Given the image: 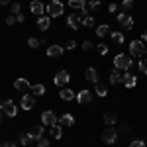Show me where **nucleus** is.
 <instances>
[{
  "mask_svg": "<svg viewBox=\"0 0 147 147\" xmlns=\"http://www.w3.org/2000/svg\"><path fill=\"white\" fill-rule=\"evenodd\" d=\"M114 69L129 71V69H131V59L125 55V53H118V55L114 57Z\"/></svg>",
  "mask_w": 147,
  "mask_h": 147,
  "instance_id": "obj_1",
  "label": "nucleus"
},
{
  "mask_svg": "<svg viewBox=\"0 0 147 147\" xmlns=\"http://www.w3.org/2000/svg\"><path fill=\"white\" fill-rule=\"evenodd\" d=\"M63 10H65V6H63L61 0H51L49 6L45 8V12L49 14V18H59V16L63 14Z\"/></svg>",
  "mask_w": 147,
  "mask_h": 147,
  "instance_id": "obj_2",
  "label": "nucleus"
},
{
  "mask_svg": "<svg viewBox=\"0 0 147 147\" xmlns=\"http://www.w3.org/2000/svg\"><path fill=\"white\" fill-rule=\"evenodd\" d=\"M129 53H131L134 57L145 55V43H143L141 39H134V41L129 43Z\"/></svg>",
  "mask_w": 147,
  "mask_h": 147,
  "instance_id": "obj_3",
  "label": "nucleus"
},
{
  "mask_svg": "<svg viewBox=\"0 0 147 147\" xmlns=\"http://www.w3.org/2000/svg\"><path fill=\"white\" fill-rule=\"evenodd\" d=\"M0 110H2V114H6L8 118H14L18 114V108H16V102L14 100H4L0 104Z\"/></svg>",
  "mask_w": 147,
  "mask_h": 147,
  "instance_id": "obj_4",
  "label": "nucleus"
},
{
  "mask_svg": "<svg viewBox=\"0 0 147 147\" xmlns=\"http://www.w3.org/2000/svg\"><path fill=\"white\" fill-rule=\"evenodd\" d=\"M102 141L108 143V145L116 143V141H118V131H116V127H108V129H104V131H102Z\"/></svg>",
  "mask_w": 147,
  "mask_h": 147,
  "instance_id": "obj_5",
  "label": "nucleus"
},
{
  "mask_svg": "<svg viewBox=\"0 0 147 147\" xmlns=\"http://www.w3.org/2000/svg\"><path fill=\"white\" fill-rule=\"evenodd\" d=\"M41 124L51 127V125L59 124V118L55 116V112H53V110H45V112L41 114Z\"/></svg>",
  "mask_w": 147,
  "mask_h": 147,
  "instance_id": "obj_6",
  "label": "nucleus"
},
{
  "mask_svg": "<svg viewBox=\"0 0 147 147\" xmlns=\"http://www.w3.org/2000/svg\"><path fill=\"white\" fill-rule=\"evenodd\" d=\"M118 24H120L124 30H131V28H134V18H131L127 12H120V14H118Z\"/></svg>",
  "mask_w": 147,
  "mask_h": 147,
  "instance_id": "obj_7",
  "label": "nucleus"
},
{
  "mask_svg": "<svg viewBox=\"0 0 147 147\" xmlns=\"http://www.w3.org/2000/svg\"><path fill=\"white\" fill-rule=\"evenodd\" d=\"M69 80H71V75H69L67 71H59L55 75V79H53V82H55V86L63 88L65 84H69Z\"/></svg>",
  "mask_w": 147,
  "mask_h": 147,
  "instance_id": "obj_8",
  "label": "nucleus"
},
{
  "mask_svg": "<svg viewBox=\"0 0 147 147\" xmlns=\"http://www.w3.org/2000/svg\"><path fill=\"white\" fill-rule=\"evenodd\" d=\"M14 88L20 90L22 94H28V90H32V84H30L28 79H16L14 80Z\"/></svg>",
  "mask_w": 147,
  "mask_h": 147,
  "instance_id": "obj_9",
  "label": "nucleus"
},
{
  "mask_svg": "<svg viewBox=\"0 0 147 147\" xmlns=\"http://www.w3.org/2000/svg\"><path fill=\"white\" fill-rule=\"evenodd\" d=\"M34 104H35V96L34 94H22V100H20L22 110H32Z\"/></svg>",
  "mask_w": 147,
  "mask_h": 147,
  "instance_id": "obj_10",
  "label": "nucleus"
},
{
  "mask_svg": "<svg viewBox=\"0 0 147 147\" xmlns=\"http://www.w3.org/2000/svg\"><path fill=\"white\" fill-rule=\"evenodd\" d=\"M77 102H79L80 106H84V104H90L92 102V92L90 90H79V94H77Z\"/></svg>",
  "mask_w": 147,
  "mask_h": 147,
  "instance_id": "obj_11",
  "label": "nucleus"
},
{
  "mask_svg": "<svg viewBox=\"0 0 147 147\" xmlns=\"http://www.w3.org/2000/svg\"><path fill=\"white\" fill-rule=\"evenodd\" d=\"M122 84H124L125 88H134L137 84V77L131 75V73H124V75H122Z\"/></svg>",
  "mask_w": 147,
  "mask_h": 147,
  "instance_id": "obj_12",
  "label": "nucleus"
},
{
  "mask_svg": "<svg viewBox=\"0 0 147 147\" xmlns=\"http://www.w3.org/2000/svg\"><path fill=\"white\" fill-rule=\"evenodd\" d=\"M80 24H82V20H80L79 14H71V16L67 18V26L71 28V30H79Z\"/></svg>",
  "mask_w": 147,
  "mask_h": 147,
  "instance_id": "obj_13",
  "label": "nucleus"
},
{
  "mask_svg": "<svg viewBox=\"0 0 147 147\" xmlns=\"http://www.w3.org/2000/svg\"><path fill=\"white\" fill-rule=\"evenodd\" d=\"M63 51H65V49H63L61 45H55V43L47 47V55H49V57H53V59H59V57L63 55Z\"/></svg>",
  "mask_w": 147,
  "mask_h": 147,
  "instance_id": "obj_14",
  "label": "nucleus"
},
{
  "mask_svg": "<svg viewBox=\"0 0 147 147\" xmlns=\"http://www.w3.org/2000/svg\"><path fill=\"white\" fill-rule=\"evenodd\" d=\"M30 10H32L35 16L39 18V16H43V12H45V6H43V4H41L39 0H34V2L30 4Z\"/></svg>",
  "mask_w": 147,
  "mask_h": 147,
  "instance_id": "obj_15",
  "label": "nucleus"
},
{
  "mask_svg": "<svg viewBox=\"0 0 147 147\" xmlns=\"http://www.w3.org/2000/svg\"><path fill=\"white\" fill-rule=\"evenodd\" d=\"M86 2L88 0H69V6L73 8V10H80L86 14Z\"/></svg>",
  "mask_w": 147,
  "mask_h": 147,
  "instance_id": "obj_16",
  "label": "nucleus"
},
{
  "mask_svg": "<svg viewBox=\"0 0 147 147\" xmlns=\"http://www.w3.org/2000/svg\"><path fill=\"white\" fill-rule=\"evenodd\" d=\"M59 96H61V100H67V102H71V100L77 98V94L71 90V88H67V86H63V88L59 90Z\"/></svg>",
  "mask_w": 147,
  "mask_h": 147,
  "instance_id": "obj_17",
  "label": "nucleus"
},
{
  "mask_svg": "<svg viewBox=\"0 0 147 147\" xmlns=\"http://www.w3.org/2000/svg\"><path fill=\"white\" fill-rule=\"evenodd\" d=\"M73 124H75V118H73L71 114H63V116L59 118V125H61V127H71Z\"/></svg>",
  "mask_w": 147,
  "mask_h": 147,
  "instance_id": "obj_18",
  "label": "nucleus"
},
{
  "mask_svg": "<svg viewBox=\"0 0 147 147\" xmlns=\"http://www.w3.org/2000/svg\"><path fill=\"white\" fill-rule=\"evenodd\" d=\"M84 79L90 80V82H98V71L94 67H88L86 71H84Z\"/></svg>",
  "mask_w": 147,
  "mask_h": 147,
  "instance_id": "obj_19",
  "label": "nucleus"
},
{
  "mask_svg": "<svg viewBox=\"0 0 147 147\" xmlns=\"http://www.w3.org/2000/svg\"><path fill=\"white\" fill-rule=\"evenodd\" d=\"M49 24H51V18H49V16H39V18H37V28H39L41 32H45L47 28H49Z\"/></svg>",
  "mask_w": 147,
  "mask_h": 147,
  "instance_id": "obj_20",
  "label": "nucleus"
},
{
  "mask_svg": "<svg viewBox=\"0 0 147 147\" xmlns=\"http://www.w3.org/2000/svg\"><path fill=\"white\" fill-rule=\"evenodd\" d=\"M49 136L53 137V139H61V136H63V127H61L59 124L51 125V127H49Z\"/></svg>",
  "mask_w": 147,
  "mask_h": 147,
  "instance_id": "obj_21",
  "label": "nucleus"
},
{
  "mask_svg": "<svg viewBox=\"0 0 147 147\" xmlns=\"http://www.w3.org/2000/svg\"><path fill=\"white\" fill-rule=\"evenodd\" d=\"M34 141H37V137H35L34 134H24V136H20V143H22V145H28V147H30Z\"/></svg>",
  "mask_w": 147,
  "mask_h": 147,
  "instance_id": "obj_22",
  "label": "nucleus"
},
{
  "mask_svg": "<svg viewBox=\"0 0 147 147\" xmlns=\"http://www.w3.org/2000/svg\"><path fill=\"white\" fill-rule=\"evenodd\" d=\"M122 71L120 69H114L112 73H110V84H118V82H122Z\"/></svg>",
  "mask_w": 147,
  "mask_h": 147,
  "instance_id": "obj_23",
  "label": "nucleus"
},
{
  "mask_svg": "<svg viewBox=\"0 0 147 147\" xmlns=\"http://www.w3.org/2000/svg\"><path fill=\"white\" fill-rule=\"evenodd\" d=\"M112 32H110V26L108 24H100L98 28H96V35L98 37H106V35H110Z\"/></svg>",
  "mask_w": 147,
  "mask_h": 147,
  "instance_id": "obj_24",
  "label": "nucleus"
},
{
  "mask_svg": "<svg viewBox=\"0 0 147 147\" xmlns=\"http://www.w3.org/2000/svg\"><path fill=\"white\" fill-rule=\"evenodd\" d=\"M116 122H118V114H116V112H106V114H104V124L114 125Z\"/></svg>",
  "mask_w": 147,
  "mask_h": 147,
  "instance_id": "obj_25",
  "label": "nucleus"
},
{
  "mask_svg": "<svg viewBox=\"0 0 147 147\" xmlns=\"http://www.w3.org/2000/svg\"><path fill=\"white\" fill-rule=\"evenodd\" d=\"M110 37H112V41L116 43V45H122V43L125 41L124 34H120V32H112V34H110Z\"/></svg>",
  "mask_w": 147,
  "mask_h": 147,
  "instance_id": "obj_26",
  "label": "nucleus"
},
{
  "mask_svg": "<svg viewBox=\"0 0 147 147\" xmlns=\"http://www.w3.org/2000/svg\"><path fill=\"white\" fill-rule=\"evenodd\" d=\"M32 94L34 96H43L45 94V86L43 84H32Z\"/></svg>",
  "mask_w": 147,
  "mask_h": 147,
  "instance_id": "obj_27",
  "label": "nucleus"
},
{
  "mask_svg": "<svg viewBox=\"0 0 147 147\" xmlns=\"http://www.w3.org/2000/svg\"><path fill=\"white\" fill-rule=\"evenodd\" d=\"M94 90H96V94H98V96H102V98L108 94V88H106V84H100V82H96V88H94Z\"/></svg>",
  "mask_w": 147,
  "mask_h": 147,
  "instance_id": "obj_28",
  "label": "nucleus"
},
{
  "mask_svg": "<svg viewBox=\"0 0 147 147\" xmlns=\"http://www.w3.org/2000/svg\"><path fill=\"white\" fill-rule=\"evenodd\" d=\"M43 131H45V125H43V124H39V125H35L34 129H32V134H34V136H35V137H41V136H43Z\"/></svg>",
  "mask_w": 147,
  "mask_h": 147,
  "instance_id": "obj_29",
  "label": "nucleus"
},
{
  "mask_svg": "<svg viewBox=\"0 0 147 147\" xmlns=\"http://www.w3.org/2000/svg\"><path fill=\"white\" fill-rule=\"evenodd\" d=\"M98 6H100V0H88V2H86V12L96 10Z\"/></svg>",
  "mask_w": 147,
  "mask_h": 147,
  "instance_id": "obj_30",
  "label": "nucleus"
},
{
  "mask_svg": "<svg viewBox=\"0 0 147 147\" xmlns=\"http://www.w3.org/2000/svg\"><path fill=\"white\" fill-rule=\"evenodd\" d=\"M134 8V0H122V12H129Z\"/></svg>",
  "mask_w": 147,
  "mask_h": 147,
  "instance_id": "obj_31",
  "label": "nucleus"
},
{
  "mask_svg": "<svg viewBox=\"0 0 147 147\" xmlns=\"http://www.w3.org/2000/svg\"><path fill=\"white\" fill-rule=\"evenodd\" d=\"M20 10H22V4H20V2H14V4L10 6V12L14 14V16H18V14H20Z\"/></svg>",
  "mask_w": 147,
  "mask_h": 147,
  "instance_id": "obj_32",
  "label": "nucleus"
},
{
  "mask_svg": "<svg viewBox=\"0 0 147 147\" xmlns=\"http://www.w3.org/2000/svg\"><path fill=\"white\" fill-rule=\"evenodd\" d=\"M28 45L32 47V49H37V47L41 45V41H39V39H35V37H30V39H28Z\"/></svg>",
  "mask_w": 147,
  "mask_h": 147,
  "instance_id": "obj_33",
  "label": "nucleus"
},
{
  "mask_svg": "<svg viewBox=\"0 0 147 147\" xmlns=\"http://www.w3.org/2000/svg\"><path fill=\"white\" fill-rule=\"evenodd\" d=\"M35 147H49V139H45V137H37V145Z\"/></svg>",
  "mask_w": 147,
  "mask_h": 147,
  "instance_id": "obj_34",
  "label": "nucleus"
},
{
  "mask_svg": "<svg viewBox=\"0 0 147 147\" xmlns=\"http://www.w3.org/2000/svg\"><path fill=\"white\" fill-rule=\"evenodd\" d=\"M96 49H98V53H100V55H106V53H108V45H106V43H98Z\"/></svg>",
  "mask_w": 147,
  "mask_h": 147,
  "instance_id": "obj_35",
  "label": "nucleus"
},
{
  "mask_svg": "<svg viewBox=\"0 0 147 147\" xmlns=\"http://www.w3.org/2000/svg\"><path fill=\"white\" fill-rule=\"evenodd\" d=\"M139 71L147 75V59H139Z\"/></svg>",
  "mask_w": 147,
  "mask_h": 147,
  "instance_id": "obj_36",
  "label": "nucleus"
},
{
  "mask_svg": "<svg viewBox=\"0 0 147 147\" xmlns=\"http://www.w3.org/2000/svg\"><path fill=\"white\" fill-rule=\"evenodd\" d=\"M82 24H84L86 28H90V26H94V18H92V16H86V18L82 20Z\"/></svg>",
  "mask_w": 147,
  "mask_h": 147,
  "instance_id": "obj_37",
  "label": "nucleus"
},
{
  "mask_svg": "<svg viewBox=\"0 0 147 147\" xmlns=\"http://www.w3.org/2000/svg\"><path fill=\"white\" fill-rule=\"evenodd\" d=\"M129 147H145V143H143L141 139H136V141H131V143H129Z\"/></svg>",
  "mask_w": 147,
  "mask_h": 147,
  "instance_id": "obj_38",
  "label": "nucleus"
},
{
  "mask_svg": "<svg viewBox=\"0 0 147 147\" xmlns=\"http://www.w3.org/2000/svg\"><path fill=\"white\" fill-rule=\"evenodd\" d=\"M6 24H8V26H14V24H16V16H14V14H10V16L6 18Z\"/></svg>",
  "mask_w": 147,
  "mask_h": 147,
  "instance_id": "obj_39",
  "label": "nucleus"
},
{
  "mask_svg": "<svg viewBox=\"0 0 147 147\" xmlns=\"http://www.w3.org/2000/svg\"><path fill=\"white\" fill-rule=\"evenodd\" d=\"M82 49H84V51L92 49V43H90V41H84V43H82Z\"/></svg>",
  "mask_w": 147,
  "mask_h": 147,
  "instance_id": "obj_40",
  "label": "nucleus"
},
{
  "mask_svg": "<svg viewBox=\"0 0 147 147\" xmlns=\"http://www.w3.org/2000/svg\"><path fill=\"white\" fill-rule=\"evenodd\" d=\"M116 10H118V4H114V2H112V4L108 6V12H112V14H114Z\"/></svg>",
  "mask_w": 147,
  "mask_h": 147,
  "instance_id": "obj_41",
  "label": "nucleus"
},
{
  "mask_svg": "<svg viewBox=\"0 0 147 147\" xmlns=\"http://www.w3.org/2000/svg\"><path fill=\"white\" fill-rule=\"evenodd\" d=\"M16 22H20V24H24V22H26V18H24V14H18V16H16Z\"/></svg>",
  "mask_w": 147,
  "mask_h": 147,
  "instance_id": "obj_42",
  "label": "nucleus"
},
{
  "mask_svg": "<svg viewBox=\"0 0 147 147\" xmlns=\"http://www.w3.org/2000/svg\"><path fill=\"white\" fill-rule=\"evenodd\" d=\"M75 45H77V43H75L73 39H69V41H67V49H75Z\"/></svg>",
  "mask_w": 147,
  "mask_h": 147,
  "instance_id": "obj_43",
  "label": "nucleus"
},
{
  "mask_svg": "<svg viewBox=\"0 0 147 147\" xmlns=\"http://www.w3.org/2000/svg\"><path fill=\"white\" fill-rule=\"evenodd\" d=\"M141 41H143V43H145V41H147V30H145V32H143V34H141Z\"/></svg>",
  "mask_w": 147,
  "mask_h": 147,
  "instance_id": "obj_44",
  "label": "nucleus"
},
{
  "mask_svg": "<svg viewBox=\"0 0 147 147\" xmlns=\"http://www.w3.org/2000/svg\"><path fill=\"white\" fill-rule=\"evenodd\" d=\"M6 4H10V0H0V6H6Z\"/></svg>",
  "mask_w": 147,
  "mask_h": 147,
  "instance_id": "obj_45",
  "label": "nucleus"
},
{
  "mask_svg": "<svg viewBox=\"0 0 147 147\" xmlns=\"http://www.w3.org/2000/svg\"><path fill=\"white\" fill-rule=\"evenodd\" d=\"M2 116H4V114H2V110H0V122H2Z\"/></svg>",
  "mask_w": 147,
  "mask_h": 147,
  "instance_id": "obj_46",
  "label": "nucleus"
}]
</instances>
